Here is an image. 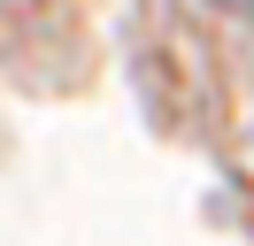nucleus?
<instances>
[{"mask_svg": "<svg viewBox=\"0 0 254 246\" xmlns=\"http://www.w3.org/2000/svg\"><path fill=\"white\" fill-rule=\"evenodd\" d=\"M216 8H231V15H254V0H216Z\"/></svg>", "mask_w": 254, "mask_h": 246, "instance_id": "f257e3e1", "label": "nucleus"}]
</instances>
